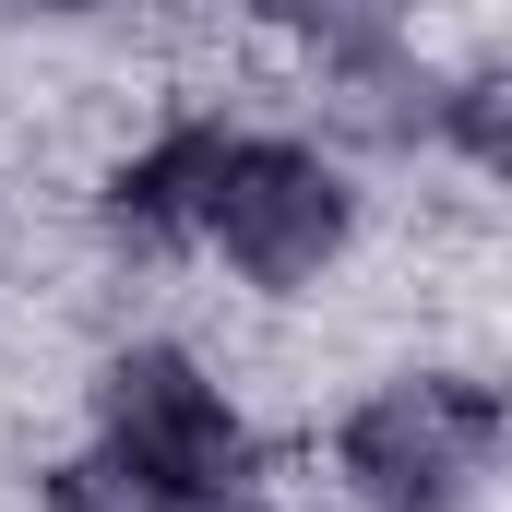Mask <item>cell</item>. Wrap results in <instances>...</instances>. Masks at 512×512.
Wrapping results in <instances>:
<instances>
[{
	"mask_svg": "<svg viewBox=\"0 0 512 512\" xmlns=\"http://www.w3.org/2000/svg\"><path fill=\"white\" fill-rule=\"evenodd\" d=\"M501 393L477 370H405V382L358 393L334 429V477L370 512H453L489 465H501Z\"/></svg>",
	"mask_w": 512,
	"mask_h": 512,
	"instance_id": "obj_2",
	"label": "cell"
},
{
	"mask_svg": "<svg viewBox=\"0 0 512 512\" xmlns=\"http://www.w3.org/2000/svg\"><path fill=\"white\" fill-rule=\"evenodd\" d=\"M251 12L274 36H298L322 60V84H346V96L405 72V0H251Z\"/></svg>",
	"mask_w": 512,
	"mask_h": 512,
	"instance_id": "obj_5",
	"label": "cell"
},
{
	"mask_svg": "<svg viewBox=\"0 0 512 512\" xmlns=\"http://www.w3.org/2000/svg\"><path fill=\"white\" fill-rule=\"evenodd\" d=\"M429 131H441L465 167H512V84H501V72L441 84V96H429Z\"/></svg>",
	"mask_w": 512,
	"mask_h": 512,
	"instance_id": "obj_6",
	"label": "cell"
},
{
	"mask_svg": "<svg viewBox=\"0 0 512 512\" xmlns=\"http://www.w3.org/2000/svg\"><path fill=\"white\" fill-rule=\"evenodd\" d=\"M36 501H48V512H155V489H131L108 453H72V465L36 477Z\"/></svg>",
	"mask_w": 512,
	"mask_h": 512,
	"instance_id": "obj_7",
	"label": "cell"
},
{
	"mask_svg": "<svg viewBox=\"0 0 512 512\" xmlns=\"http://www.w3.org/2000/svg\"><path fill=\"white\" fill-rule=\"evenodd\" d=\"M155 512H262L251 489H215V501H155Z\"/></svg>",
	"mask_w": 512,
	"mask_h": 512,
	"instance_id": "obj_9",
	"label": "cell"
},
{
	"mask_svg": "<svg viewBox=\"0 0 512 512\" xmlns=\"http://www.w3.org/2000/svg\"><path fill=\"white\" fill-rule=\"evenodd\" d=\"M215 155H227V120H167L143 155H120V167H108V191H96L108 251H131V262L203 251V191H215Z\"/></svg>",
	"mask_w": 512,
	"mask_h": 512,
	"instance_id": "obj_4",
	"label": "cell"
},
{
	"mask_svg": "<svg viewBox=\"0 0 512 512\" xmlns=\"http://www.w3.org/2000/svg\"><path fill=\"white\" fill-rule=\"evenodd\" d=\"M358 239V179L322 155V143H286V131H227L215 155V191H203V251L227 262L262 298H298L322 286Z\"/></svg>",
	"mask_w": 512,
	"mask_h": 512,
	"instance_id": "obj_1",
	"label": "cell"
},
{
	"mask_svg": "<svg viewBox=\"0 0 512 512\" xmlns=\"http://www.w3.org/2000/svg\"><path fill=\"white\" fill-rule=\"evenodd\" d=\"M96 453L155 501H215L251 489V417L191 346H120L96 370Z\"/></svg>",
	"mask_w": 512,
	"mask_h": 512,
	"instance_id": "obj_3",
	"label": "cell"
},
{
	"mask_svg": "<svg viewBox=\"0 0 512 512\" xmlns=\"http://www.w3.org/2000/svg\"><path fill=\"white\" fill-rule=\"evenodd\" d=\"M84 12H108V0H0V24H84Z\"/></svg>",
	"mask_w": 512,
	"mask_h": 512,
	"instance_id": "obj_8",
	"label": "cell"
}]
</instances>
